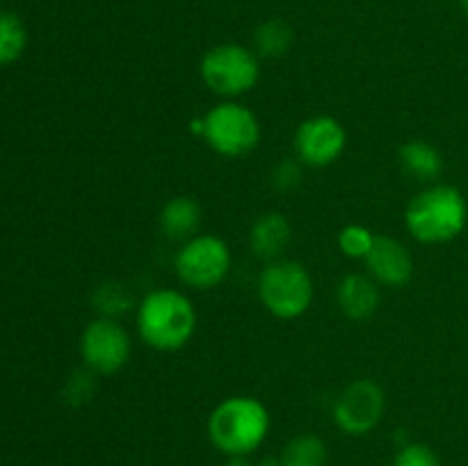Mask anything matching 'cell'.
I'll return each mask as SVG.
<instances>
[{
	"instance_id": "6da1fadb",
	"label": "cell",
	"mask_w": 468,
	"mask_h": 466,
	"mask_svg": "<svg viewBox=\"0 0 468 466\" xmlns=\"http://www.w3.org/2000/svg\"><path fill=\"white\" fill-rule=\"evenodd\" d=\"M272 416L254 396H231L213 407L206 423L208 441L224 457H251L268 439Z\"/></svg>"
},
{
	"instance_id": "7a4b0ae2",
	"label": "cell",
	"mask_w": 468,
	"mask_h": 466,
	"mask_svg": "<svg viewBox=\"0 0 468 466\" xmlns=\"http://www.w3.org/2000/svg\"><path fill=\"white\" fill-rule=\"evenodd\" d=\"M197 309L190 297L174 288H160L137 304L135 324L142 341L158 352H176L197 332Z\"/></svg>"
},
{
	"instance_id": "3957f363",
	"label": "cell",
	"mask_w": 468,
	"mask_h": 466,
	"mask_svg": "<svg viewBox=\"0 0 468 466\" xmlns=\"http://www.w3.org/2000/svg\"><path fill=\"white\" fill-rule=\"evenodd\" d=\"M468 224V204L460 187L432 183L407 204L405 227L420 245H446Z\"/></svg>"
},
{
	"instance_id": "277c9868",
	"label": "cell",
	"mask_w": 468,
	"mask_h": 466,
	"mask_svg": "<svg viewBox=\"0 0 468 466\" xmlns=\"http://www.w3.org/2000/svg\"><path fill=\"white\" fill-rule=\"evenodd\" d=\"M314 277L300 260L279 259L265 263L259 274V300L279 320H295L314 304Z\"/></svg>"
},
{
	"instance_id": "5b68a950",
	"label": "cell",
	"mask_w": 468,
	"mask_h": 466,
	"mask_svg": "<svg viewBox=\"0 0 468 466\" xmlns=\"http://www.w3.org/2000/svg\"><path fill=\"white\" fill-rule=\"evenodd\" d=\"M199 73L213 94L227 101L245 96L259 85V55L242 44H218L201 58Z\"/></svg>"
},
{
	"instance_id": "8992f818",
	"label": "cell",
	"mask_w": 468,
	"mask_h": 466,
	"mask_svg": "<svg viewBox=\"0 0 468 466\" xmlns=\"http://www.w3.org/2000/svg\"><path fill=\"white\" fill-rule=\"evenodd\" d=\"M206 144L224 158H242L261 142L259 117L238 101H222L201 117Z\"/></svg>"
},
{
	"instance_id": "52a82bcc",
	"label": "cell",
	"mask_w": 468,
	"mask_h": 466,
	"mask_svg": "<svg viewBox=\"0 0 468 466\" xmlns=\"http://www.w3.org/2000/svg\"><path fill=\"white\" fill-rule=\"evenodd\" d=\"M233 265L231 249L222 238L213 233H197L187 242H183L181 249L174 259L181 283L195 291H210L218 288L229 277Z\"/></svg>"
},
{
	"instance_id": "ba28073f",
	"label": "cell",
	"mask_w": 468,
	"mask_h": 466,
	"mask_svg": "<svg viewBox=\"0 0 468 466\" xmlns=\"http://www.w3.org/2000/svg\"><path fill=\"white\" fill-rule=\"evenodd\" d=\"M133 352L131 336L119 320L96 318L82 329L80 356L94 375H114L128 364Z\"/></svg>"
},
{
	"instance_id": "9c48e42d",
	"label": "cell",
	"mask_w": 468,
	"mask_h": 466,
	"mask_svg": "<svg viewBox=\"0 0 468 466\" xmlns=\"http://www.w3.org/2000/svg\"><path fill=\"white\" fill-rule=\"evenodd\" d=\"M387 396L375 379H355L334 402V423L343 434L364 437L384 418Z\"/></svg>"
},
{
	"instance_id": "30bf717a",
	"label": "cell",
	"mask_w": 468,
	"mask_h": 466,
	"mask_svg": "<svg viewBox=\"0 0 468 466\" xmlns=\"http://www.w3.org/2000/svg\"><path fill=\"white\" fill-rule=\"evenodd\" d=\"M347 146L346 126L336 117L315 114L304 119L295 131V154L309 167H329Z\"/></svg>"
},
{
	"instance_id": "8fae6325",
	"label": "cell",
	"mask_w": 468,
	"mask_h": 466,
	"mask_svg": "<svg viewBox=\"0 0 468 466\" xmlns=\"http://www.w3.org/2000/svg\"><path fill=\"white\" fill-rule=\"evenodd\" d=\"M368 274L387 288H402L414 277V259L400 240L391 236H375L373 249L366 256Z\"/></svg>"
},
{
	"instance_id": "7c38bea8",
	"label": "cell",
	"mask_w": 468,
	"mask_h": 466,
	"mask_svg": "<svg viewBox=\"0 0 468 466\" xmlns=\"http://www.w3.org/2000/svg\"><path fill=\"white\" fill-rule=\"evenodd\" d=\"M292 240V224L279 210L259 215L250 228V249L256 259L279 260Z\"/></svg>"
},
{
	"instance_id": "4fadbf2b",
	"label": "cell",
	"mask_w": 468,
	"mask_h": 466,
	"mask_svg": "<svg viewBox=\"0 0 468 466\" xmlns=\"http://www.w3.org/2000/svg\"><path fill=\"white\" fill-rule=\"evenodd\" d=\"M379 300H382L379 283L370 274H347L336 288L338 309L350 320L373 318L379 309Z\"/></svg>"
},
{
	"instance_id": "5bb4252c",
	"label": "cell",
	"mask_w": 468,
	"mask_h": 466,
	"mask_svg": "<svg viewBox=\"0 0 468 466\" xmlns=\"http://www.w3.org/2000/svg\"><path fill=\"white\" fill-rule=\"evenodd\" d=\"M160 231L174 242H187L197 236L201 227V206L192 196H172L160 210Z\"/></svg>"
},
{
	"instance_id": "9a60e30c",
	"label": "cell",
	"mask_w": 468,
	"mask_h": 466,
	"mask_svg": "<svg viewBox=\"0 0 468 466\" xmlns=\"http://www.w3.org/2000/svg\"><path fill=\"white\" fill-rule=\"evenodd\" d=\"M402 169L411 178L423 183H432L443 172V155L432 142L428 140H407L398 151Z\"/></svg>"
},
{
	"instance_id": "2e32d148",
	"label": "cell",
	"mask_w": 468,
	"mask_h": 466,
	"mask_svg": "<svg viewBox=\"0 0 468 466\" xmlns=\"http://www.w3.org/2000/svg\"><path fill=\"white\" fill-rule=\"evenodd\" d=\"M279 461L282 466H327L329 448L318 434L302 432L283 443Z\"/></svg>"
},
{
	"instance_id": "e0dca14e",
	"label": "cell",
	"mask_w": 468,
	"mask_h": 466,
	"mask_svg": "<svg viewBox=\"0 0 468 466\" xmlns=\"http://www.w3.org/2000/svg\"><path fill=\"white\" fill-rule=\"evenodd\" d=\"M292 41H295V32L291 23L277 16L268 18L254 30V53L259 58L279 59L292 48Z\"/></svg>"
},
{
	"instance_id": "ac0fdd59",
	"label": "cell",
	"mask_w": 468,
	"mask_h": 466,
	"mask_svg": "<svg viewBox=\"0 0 468 466\" xmlns=\"http://www.w3.org/2000/svg\"><path fill=\"white\" fill-rule=\"evenodd\" d=\"M27 46V30L21 16L0 12V64L16 62Z\"/></svg>"
},
{
	"instance_id": "d6986e66",
	"label": "cell",
	"mask_w": 468,
	"mask_h": 466,
	"mask_svg": "<svg viewBox=\"0 0 468 466\" xmlns=\"http://www.w3.org/2000/svg\"><path fill=\"white\" fill-rule=\"evenodd\" d=\"M94 302V309L99 313V318H112L117 320L119 315H123L126 311L133 309V295L128 292V288L119 281H105L91 295Z\"/></svg>"
},
{
	"instance_id": "ffe728a7",
	"label": "cell",
	"mask_w": 468,
	"mask_h": 466,
	"mask_svg": "<svg viewBox=\"0 0 468 466\" xmlns=\"http://www.w3.org/2000/svg\"><path fill=\"white\" fill-rule=\"evenodd\" d=\"M373 242L375 233L368 227H361V224H347L338 233V249L347 259L364 260L368 256V251L373 249Z\"/></svg>"
},
{
	"instance_id": "44dd1931",
	"label": "cell",
	"mask_w": 468,
	"mask_h": 466,
	"mask_svg": "<svg viewBox=\"0 0 468 466\" xmlns=\"http://www.w3.org/2000/svg\"><path fill=\"white\" fill-rule=\"evenodd\" d=\"M393 466H443L441 457L428 443H405L393 457Z\"/></svg>"
},
{
	"instance_id": "7402d4cb",
	"label": "cell",
	"mask_w": 468,
	"mask_h": 466,
	"mask_svg": "<svg viewBox=\"0 0 468 466\" xmlns=\"http://www.w3.org/2000/svg\"><path fill=\"white\" fill-rule=\"evenodd\" d=\"M94 373L85 370V373H76L73 377H69L67 384V397L71 405H82V402L91 400V393H94Z\"/></svg>"
},
{
	"instance_id": "603a6c76",
	"label": "cell",
	"mask_w": 468,
	"mask_h": 466,
	"mask_svg": "<svg viewBox=\"0 0 468 466\" xmlns=\"http://www.w3.org/2000/svg\"><path fill=\"white\" fill-rule=\"evenodd\" d=\"M300 167H297L295 163H291V160H283L282 164H277V167L272 169V185L277 187V190H292V187L300 183Z\"/></svg>"
},
{
	"instance_id": "cb8c5ba5",
	"label": "cell",
	"mask_w": 468,
	"mask_h": 466,
	"mask_svg": "<svg viewBox=\"0 0 468 466\" xmlns=\"http://www.w3.org/2000/svg\"><path fill=\"white\" fill-rule=\"evenodd\" d=\"M224 466H259L256 461H251L250 457H227Z\"/></svg>"
},
{
	"instance_id": "d4e9b609",
	"label": "cell",
	"mask_w": 468,
	"mask_h": 466,
	"mask_svg": "<svg viewBox=\"0 0 468 466\" xmlns=\"http://www.w3.org/2000/svg\"><path fill=\"white\" fill-rule=\"evenodd\" d=\"M460 9H462V14H464V18L468 21V0H460Z\"/></svg>"
}]
</instances>
